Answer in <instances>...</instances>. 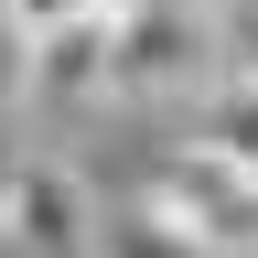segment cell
I'll return each instance as SVG.
<instances>
[{
    "mask_svg": "<svg viewBox=\"0 0 258 258\" xmlns=\"http://www.w3.org/2000/svg\"><path fill=\"white\" fill-rule=\"evenodd\" d=\"M11 161H22V140H11V129H0V183H11Z\"/></svg>",
    "mask_w": 258,
    "mask_h": 258,
    "instance_id": "10",
    "label": "cell"
},
{
    "mask_svg": "<svg viewBox=\"0 0 258 258\" xmlns=\"http://www.w3.org/2000/svg\"><path fill=\"white\" fill-rule=\"evenodd\" d=\"M172 11H194V22H226V11H247V0H172Z\"/></svg>",
    "mask_w": 258,
    "mask_h": 258,
    "instance_id": "9",
    "label": "cell"
},
{
    "mask_svg": "<svg viewBox=\"0 0 258 258\" xmlns=\"http://www.w3.org/2000/svg\"><path fill=\"white\" fill-rule=\"evenodd\" d=\"M194 151H205V161H226L237 183H258V86L215 76L205 97H194Z\"/></svg>",
    "mask_w": 258,
    "mask_h": 258,
    "instance_id": "5",
    "label": "cell"
},
{
    "mask_svg": "<svg viewBox=\"0 0 258 258\" xmlns=\"http://www.w3.org/2000/svg\"><path fill=\"white\" fill-rule=\"evenodd\" d=\"M97 183L76 172V161L54 151H22L11 183H0V237H11L22 258H97Z\"/></svg>",
    "mask_w": 258,
    "mask_h": 258,
    "instance_id": "3",
    "label": "cell"
},
{
    "mask_svg": "<svg viewBox=\"0 0 258 258\" xmlns=\"http://www.w3.org/2000/svg\"><path fill=\"white\" fill-rule=\"evenodd\" d=\"M118 22V11H108ZM108 22H54V32H22V97L32 108H108Z\"/></svg>",
    "mask_w": 258,
    "mask_h": 258,
    "instance_id": "4",
    "label": "cell"
},
{
    "mask_svg": "<svg viewBox=\"0 0 258 258\" xmlns=\"http://www.w3.org/2000/svg\"><path fill=\"white\" fill-rule=\"evenodd\" d=\"M140 215H161L183 247H205V258H258V183H237L226 161H205L194 140L151 172Z\"/></svg>",
    "mask_w": 258,
    "mask_h": 258,
    "instance_id": "2",
    "label": "cell"
},
{
    "mask_svg": "<svg viewBox=\"0 0 258 258\" xmlns=\"http://www.w3.org/2000/svg\"><path fill=\"white\" fill-rule=\"evenodd\" d=\"M215 43H226V76H237V86H258V0L215 22Z\"/></svg>",
    "mask_w": 258,
    "mask_h": 258,
    "instance_id": "8",
    "label": "cell"
},
{
    "mask_svg": "<svg viewBox=\"0 0 258 258\" xmlns=\"http://www.w3.org/2000/svg\"><path fill=\"white\" fill-rule=\"evenodd\" d=\"M215 76H226L215 22L172 11V0H129L108 22V97L118 108H194Z\"/></svg>",
    "mask_w": 258,
    "mask_h": 258,
    "instance_id": "1",
    "label": "cell"
},
{
    "mask_svg": "<svg viewBox=\"0 0 258 258\" xmlns=\"http://www.w3.org/2000/svg\"><path fill=\"white\" fill-rule=\"evenodd\" d=\"M97 258H205V247H183L161 215H140V205H108L97 215Z\"/></svg>",
    "mask_w": 258,
    "mask_h": 258,
    "instance_id": "6",
    "label": "cell"
},
{
    "mask_svg": "<svg viewBox=\"0 0 258 258\" xmlns=\"http://www.w3.org/2000/svg\"><path fill=\"white\" fill-rule=\"evenodd\" d=\"M108 11H129V0H0V22H11V32H54V22H108Z\"/></svg>",
    "mask_w": 258,
    "mask_h": 258,
    "instance_id": "7",
    "label": "cell"
}]
</instances>
